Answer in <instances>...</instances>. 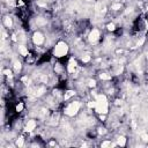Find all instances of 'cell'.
Returning a JSON list of instances; mask_svg holds the SVG:
<instances>
[{"label": "cell", "mask_w": 148, "mask_h": 148, "mask_svg": "<svg viewBox=\"0 0 148 148\" xmlns=\"http://www.w3.org/2000/svg\"><path fill=\"white\" fill-rule=\"evenodd\" d=\"M64 92H65V90H62V89H60V88H57V89H53V90H52V95H53L54 97L61 98V99H62V97H64Z\"/></svg>", "instance_id": "cell-14"}, {"label": "cell", "mask_w": 148, "mask_h": 148, "mask_svg": "<svg viewBox=\"0 0 148 148\" xmlns=\"http://www.w3.org/2000/svg\"><path fill=\"white\" fill-rule=\"evenodd\" d=\"M101 39V30L97 28H92L88 34V42L90 44H96Z\"/></svg>", "instance_id": "cell-4"}, {"label": "cell", "mask_w": 148, "mask_h": 148, "mask_svg": "<svg viewBox=\"0 0 148 148\" xmlns=\"http://www.w3.org/2000/svg\"><path fill=\"white\" fill-rule=\"evenodd\" d=\"M49 145H50V146H57V142H56V141H50Z\"/></svg>", "instance_id": "cell-26"}, {"label": "cell", "mask_w": 148, "mask_h": 148, "mask_svg": "<svg viewBox=\"0 0 148 148\" xmlns=\"http://www.w3.org/2000/svg\"><path fill=\"white\" fill-rule=\"evenodd\" d=\"M31 42L36 45V46H39V45H43L44 42H45V35L39 31V30H36L34 31L32 36H31Z\"/></svg>", "instance_id": "cell-5"}, {"label": "cell", "mask_w": 148, "mask_h": 148, "mask_svg": "<svg viewBox=\"0 0 148 148\" xmlns=\"http://www.w3.org/2000/svg\"><path fill=\"white\" fill-rule=\"evenodd\" d=\"M99 79L102 81H111L112 80V74L111 73H106V72H103L99 74Z\"/></svg>", "instance_id": "cell-15"}, {"label": "cell", "mask_w": 148, "mask_h": 148, "mask_svg": "<svg viewBox=\"0 0 148 148\" xmlns=\"http://www.w3.org/2000/svg\"><path fill=\"white\" fill-rule=\"evenodd\" d=\"M77 60L74 58V57H71L67 61V65H66V71L68 74H74L75 71L77 69Z\"/></svg>", "instance_id": "cell-6"}, {"label": "cell", "mask_w": 148, "mask_h": 148, "mask_svg": "<svg viewBox=\"0 0 148 148\" xmlns=\"http://www.w3.org/2000/svg\"><path fill=\"white\" fill-rule=\"evenodd\" d=\"M106 30L110 31V32H116L117 31V25L114 22H109L106 24Z\"/></svg>", "instance_id": "cell-17"}, {"label": "cell", "mask_w": 148, "mask_h": 148, "mask_svg": "<svg viewBox=\"0 0 148 148\" xmlns=\"http://www.w3.org/2000/svg\"><path fill=\"white\" fill-rule=\"evenodd\" d=\"M80 108H81V103L79 101H71L64 106L62 111L67 117H74L79 113Z\"/></svg>", "instance_id": "cell-3"}, {"label": "cell", "mask_w": 148, "mask_h": 148, "mask_svg": "<svg viewBox=\"0 0 148 148\" xmlns=\"http://www.w3.org/2000/svg\"><path fill=\"white\" fill-rule=\"evenodd\" d=\"M116 143H117V146L125 147V146H126V143H127V139H126V136H124V135H119V136L117 138Z\"/></svg>", "instance_id": "cell-13"}, {"label": "cell", "mask_w": 148, "mask_h": 148, "mask_svg": "<svg viewBox=\"0 0 148 148\" xmlns=\"http://www.w3.org/2000/svg\"><path fill=\"white\" fill-rule=\"evenodd\" d=\"M17 51H18V54L22 56L23 58H25V57L29 54V52H30L29 49H28V46H25V45H18Z\"/></svg>", "instance_id": "cell-8"}, {"label": "cell", "mask_w": 148, "mask_h": 148, "mask_svg": "<svg viewBox=\"0 0 148 148\" xmlns=\"http://www.w3.org/2000/svg\"><path fill=\"white\" fill-rule=\"evenodd\" d=\"M112 146H117V143H113L110 140H105L101 143V147H112Z\"/></svg>", "instance_id": "cell-21"}, {"label": "cell", "mask_w": 148, "mask_h": 148, "mask_svg": "<svg viewBox=\"0 0 148 148\" xmlns=\"http://www.w3.org/2000/svg\"><path fill=\"white\" fill-rule=\"evenodd\" d=\"M2 24H3V25H5V28H7V29L13 28V25H14L13 20H12V17H10V16H5V17L2 18Z\"/></svg>", "instance_id": "cell-9"}, {"label": "cell", "mask_w": 148, "mask_h": 148, "mask_svg": "<svg viewBox=\"0 0 148 148\" xmlns=\"http://www.w3.org/2000/svg\"><path fill=\"white\" fill-rule=\"evenodd\" d=\"M90 60H91V57L88 56V54H84V56L81 57V61H82L83 64H87V62H89Z\"/></svg>", "instance_id": "cell-25"}, {"label": "cell", "mask_w": 148, "mask_h": 148, "mask_svg": "<svg viewBox=\"0 0 148 148\" xmlns=\"http://www.w3.org/2000/svg\"><path fill=\"white\" fill-rule=\"evenodd\" d=\"M21 62L20 61H17V60H15L14 62H13V69H14V72L15 73H18L20 71H21Z\"/></svg>", "instance_id": "cell-19"}, {"label": "cell", "mask_w": 148, "mask_h": 148, "mask_svg": "<svg viewBox=\"0 0 148 148\" xmlns=\"http://www.w3.org/2000/svg\"><path fill=\"white\" fill-rule=\"evenodd\" d=\"M2 73H3V75H5L6 77H8V79L13 76V72H12V69H9V68H5Z\"/></svg>", "instance_id": "cell-22"}, {"label": "cell", "mask_w": 148, "mask_h": 148, "mask_svg": "<svg viewBox=\"0 0 148 148\" xmlns=\"http://www.w3.org/2000/svg\"><path fill=\"white\" fill-rule=\"evenodd\" d=\"M36 60H37L36 56H34V53H31V52H29V54L25 57V64H28V65H32V64H35Z\"/></svg>", "instance_id": "cell-11"}, {"label": "cell", "mask_w": 148, "mask_h": 148, "mask_svg": "<svg viewBox=\"0 0 148 148\" xmlns=\"http://www.w3.org/2000/svg\"><path fill=\"white\" fill-rule=\"evenodd\" d=\"M121 7H123V6H121L120 2H114V3L111 5V9H112V10H119Z\"/></svg>", "instance_id": "cell-23"}, {"label": "cell", "mask_w": 148, "mask_h": 148, "mask_svg": "<svg viewBox=\"0 0 148 148\" xmlns=\"http://www.w3.org/2000/svg\"><path fill=\"white\" fill-rule=\"evenodd\" d=\"M37 127V121L36 119H29L25 124H24V132L25 133H30L32 131H35Z\"/></svg>", "instance_id": "cell-7"}, {"label": "cell", "mask_w": 148, "mask_h": 148, "mask_svg": "<svg viewBox=\"0 0 148 148\" xmlns=\"http://www.w3.org/2000/svg\"><path fill=\"white\" fill-rule=\"evenodd\" d=\"M94 110L98 114H101V113L108 114V111H109V101H108V97L104 94H98L95 97V106H94Z\"/></svg>", "instance_id": "cell-1"}, {"label": "cell", "mask_w": 148, "mask_h": 148, "mask_svg": "<svg viewBox=\"0 0 148 148\" xmlns=\"http://www.w3.org/2000/svg\"><path fill=\"white\" fill-rule=\"evenodd\" d=\"M54 72L57 75H61V74H65V67L62 65H60L59 62H57L54 65Z\"/></svg>", "instance_id": "cell-12"}, {"label": "cell", "mask_w": 148, "mask_h": 148, "mask_svg": "<svg viewBox=\"0 0 148 148\" xmlns=\"http://www.w3.org/2000/svg\"><path fill=\"white\" fill-rule=\"evenodd\" d=\"M24 109H25V104L23 102H18L15 104V112L16 113H21L22 111H24Z\"/></svg>", "instance_id": "cell-16"}, {"label": "cell", "mask_w": 148, "mask_h": 148, "mask_svg": "<svg viewBox=\"0 0 148 148\" xmlns=\"http://www.w3.org/2000/svg\"><path fill=\"white\" fill-rule=\"evenodd\" d=\"M87 86H88L89 88H95V87L97 86V82H96V80L89 79V80H88V83H87Z\"/></svg>", "instance_id": "cell-24"}, {"label": "cell", "mask_w": 148, "mask_h": 148, "mask_svg": "<svg viewBox=\"0 0 148 148\" xmlns=\"http://www.w3.org/2000/svg\"><path fill=\"white\" fill-rule=\"evenodd\" d=\"M74 96H75V91L72 90V89H67V90H65V92H64L62 101L67 102V101H69V99H71L72 97H74Z\"/></svg>", "instance_id": "cell-10"}, {"label": "cell", "mask_w": 148, "mask_h": 148, "mask_svg": "<svg viewBox=\"0 0 148 148\" xmlns=\"http://www.w3.org/2000/svg\"><path fill=\"white\" fill-rule=\"evenodd\" d=\"M69 52V46L65 40H58L52 50V56L57 59L65 58Z\"/></svg>", "instance_id": "cell-2"}, {"label": "cell", "mask_w": 148, "mask_h": 148, "mask_svg": "<svg viewBox=\"0 0 148 148\" xmlns=\"http://www.w3.org/2000/svg\"><path fill=\"white\" fill-rule=\"evenodd\" d=\"M24 141H25L24 136H18V138L15 140V146H16V147H23V146L25 145Z\"/></svg>", "instance_id": "cell-18"}, {"label": "cell", "mask_w": 148, "mask_h": 148, "mask_svg": "<svg viewBox=\"0 0 148 148\" xmlns=\"http://www.w3.org/2000/svg\"><path fill=\"white\" fill-rule=\"evenodd\" d=\"M95 131H96V133H97L98 135H104V134L106 133V128H105L104 126H98Z\"/></svg>", "instance_id": "cell-20"}]
</instances>
